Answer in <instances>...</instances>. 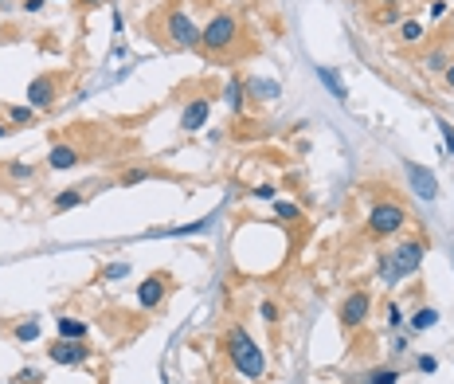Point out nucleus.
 Returning a JSON list of instances; mask_svg holds the SVG:
<instances>
[{
    "label": "nucleus",
    "mask_w": 454,
    "mask_h": 384,
    "mask_svg": "<svg viewBox=\"0 0 454 384\" xmlns=\"http://www.w3.org/2000/svg\"><path fill=\"white\" fill-rule=\"evenodd\" d=\"M224 349H227V361L235 364L247 381H263V376H267V353L258 349V341L243 329V325H227Z\"/></svg>",
    "instance_id": "obj_1"
},
{
    "label": "nucleus",
    "mask_w": 454,
    "mask_h": 384,
    "mask_svg": "<svg viewBox=\"0 0 454 384\" xmlns=\"http://www.w3.org/2000/svg\"><path fill=\"white\" fill-rule=\"evenodd\" d=\"M153 28H157V40L168 43V48H184V51L200 48V28H196V20H192L188 12H180V8L157 12Z\"/></svg>",
    "instance_id": "obj_2"
},
{
    "label": "nucleus",
    "mask_w": 454,
    "mask_h": 384,
    "mask_svg": "<svg viewBox=\"0 0 454 384\" xmlns=\"http://www.w3.org/2000/svg\"><path fill=\"white\" fill-rule=\"evenodd\" d=\"M239 40V20L231 12H212V20L200 28V48L204 51H227Z\"/></svg>",
    "instance_id": "obj_3"
},
{
    "label": "nucleus",
    "mask_w": 454,
    "mask_h": 384,
    "mask_svg": "<svg viewBox=\"0 0 454 384\" xmlns=\"http://www.w3.org/2000/svg\"><path fill=\"white\" fill-rule=\"evenodd\" d=\"M404 224H407V212H404V204H395V200H380V204H372V212H368V236H376V239L400 236Z\"/></svg>",
    "instance_id": "obj_4"
},
{
    "label": "nucleus",
    "mask_w": 454,
    "mask_h": 384,
    "mask_svg": "<svg viewBox=\"0 0 454 384\" xmlns=\"http://www.w3.org/2000/svg\"><path fill=\"white\" fill-rule=\"evenodd\" d=\"M388 255H392L395 275H400V278H407V275H415V271L423 266L427 243H423V239H404V243H395V251H388Z\"/></svg>",
    "instance_id": "obj_5"
},
{
    "label": "nucleus",
    "mask_w": 454,
    "mask_h": 384,
    "mask_svg": "<svg viewBox=\"0 0 454 384\" xmlns=\"http://www.w3.org/2000/svg\"><path fill=\"white\" fill-rule=\"evenodd\" d=\"M368 310H372L368 290H353V294L341 302V325H345V329H360V325L368 322Z\"/></svg>",
    "instance_id": "obj_6"
},
{
    "label": "nucleus",
    "mask_w": 454,
    "mask_h": 384,
    "mask_svg": "<svg viewBox=\"0 0 454 384\" xmlns=\"http://www.w3.org/2000/svg\"><path fill=\"white\" fill-rule=\"evenodd\" d=\"M404 173H407V180H411V188H415V197H419V200H434V197H439V177H434L427 165L404 161Z\"/></svg>",
    "instance_id": "obj_7"
},
{
    "label": "nucleus",
    "mask_w": 454,
    "mask_h": 384,
    "mask_svg": "<svg viewBox=\"0 0 454 384\" xmlns=\"http://www.w3.org/2000/svg\"><path fill=\"white\" fill-rule=\"evenodd\" d=\"M55 94H59V79H55V75H40V79L28 83V106L31 110L55 106Z\"/></svg>",
    "instance_id": "obj_8"
},
{
    "label": "nucleus",
    "mask_w": 454,
    "mask_h": 384,
    "mask_svg": "<svg viewBox=\"0 0 454 384\" xmlns=\"http://www.w3.org/2000/svg\"><path fill=\"white\" fill-rule=\"evenodd\" d=\"M47 357L55 364H87L90 361V349L87 341H71V337H59V341L47 349Z\"/></svg>",
    "instance_id": "obj_9"
},
{
    "label": "nucleus",
    "mask_w": 454,
    "mask_h": 384,
    "mask_svg": "<svg viewBox=\"0 0 454 384\" xmlns=\"http://www.w3.org/2000/svg\"><path fill=\"white\" fill-rule=\"evenodd\" d=\"M165 294H168V275H149L145 283L138 286V306L141 310H153V306H161L165 302Z\"/></svg>",
    "instance_id": "obj_10"
},
{
    "label": "nucleus",
    "mask_w": 454,
    "mask_h": 384,
    "mask_svg": "<svg viewBox=\"0 0 454 384\" xmlns=\"http://www.w3.org/2000/svg\"><path fill=\"white\" fill-rule=\"evenodd\" d=\"M82 161L79 145H71V141H59V145L47 149V169H55V173H67V169H75Z\"/></svg>",
    "instance_id": "obj_11"
},
{
    "label": "nucleus",
    "mask_w": 454,
    "mask_h": 384,
    "mask_svg": "<svg viewBox=\"0 0 454 384\" xmlns=\"http://www.w3.org/2000/svg\"><path fill=\"white\" fill-rule=\"evenodd\" d=\"M207 110H212L207 99H192L184 106V114H180V129H184V134H196V129L207 122Z\"/></svg>",
    "instance_id": "obj_12"
},
{
    "label": "nucleus",
    "mask_w": 454,
    "mask_h": 384,
    "mask_svg": "<svg viewBox=\"0 0 454 384\" xmlns=\"http://www.w3.org/2000/svg\"><path fill=\"white\" fill-rule=\"evenodd\" d=\"M243 90H247V99H255V102H274L278 94H282V87H278L274 79H247Z\"/></svg>",
    "instance_id": "obj_13"
},
{
    "label": "nucleus",
    "mask_w": 454,
    "mask_h": 384,
    "mask_svg": "<svg viewBox=\"0 0 454 384\" xmlns=\"http://www.w3.org/2000/svg\"><path fill=\"white\" fill-rule=\"evenodd\" d=\"M434 325H439V310H434V306H419V310L407 314V329H411V334H427Z\"/></svg>",
    "instance_id": "obj_14"
},
{
    "label": "nucleus",
    "mask_w": 454,
    "mask_h": 384,
    "mask_svg": "<svg viewBox=\"0 0 454 384\" xmlns=\"http://www.w3.org/2000/svg\"><path fill=\"white\" fill-rule=\"evenodd\" d=\"M451 59H454V55H451V48H446V40H443V43H434V48L423 55V67L431 71V75H443V71L451 67Z\"/></svg>",
    "instance_id": "obj_15"
},
{
    "label": "nucleus",
    "mask_w": 454,
    "mask_h": 384,
    "mask_svg": "<svg viewBox=\"0 0 454 384\" xmlns=\"http://www.w3.org/2000/svg\"><path fill=\"white\" fill-rule=\"evenodd\" d=\"M407 16H404V8L400 4H384V8H372V24L376 28H400Z\"/></svg>",
    "instance_id": "obj_16"
},
{
    "label": "nucleus",
    "mask_w": 454,
    "mask_h": 384,
    "mask_svg": "<svg viewBox=\"0 0 454 384\" xmlns=\"http://www.w3.org/2000/svg\"><path fill=\"white\" fill-rule=\"evenodd\" d=\"M317 83H321V87H325L337 102H349V90H345V83L337 79V71H333V67H317Z\"/></svg>",
    "instance_id": "obj_17"
},
{
    "label": "nucleus",
    "mask_w": 454,
    "mask_h": 384,
    "mask_svg": "<svg viewBox=\"0 0 454 384\" xmlns=\"http://www.w3.org/2000/svg\"><path fill=\"white\" fill-rule=\"evenodd\" d=\"M243 99H247V90H243V79H227V87H224V102L231 106V114H243Z\"/></svg>",
    "instance_id": "obj_18"
},
{
    "label": "nucleus",
    "mask_w": 454,
    "mask_h": 384,
    "mask_svg": "<svg viewBox=\"0 0 454 384\" xmlns=\"http://www.w3.org/2000/svg\"><path fill=\"white\" fill-rule=\"evenodd\" d=\"M356 384H400V369H395V364H380V369L365 373Z\"/></svg>",
    "instance_id": "obj_19"
},
{
    "label": "nucleus",
    "mask_w": 454,
    "mask_h": 384,
    "mask_svg": "<svg viewBox=\"0 0 454 384\" xmlns=\"http://www.w3.org/2000/svg\"><path fill=\"white\" fill-rule=\"evenodd\" d=\"M212 232V216L196 220V224H180V227H165V232H153V236H204Z\"/></svg>",
    "instance_id": "obj_20"
},
{
    "label": "nucleus",
    "mask_w": 454,
    "mask_h": 384,
    "mask_svg": "<svg viewBox=\"0 0 454 384\" xmlns=\"http://www.w3.org/2000/svg\"><path fill=\"white\" fill-rule=\"evenodd\" d=\"M55 329H59V337L87 341V322H79V318H59V322H55Z\"/></svg>",
    "instance_id": "obj_21"
},
{
    "label": "nucleus",
    "mask_w": 454,
    "mask_h": 384,
    "mask_svg": "<svg viewBox=\"0 0 454 384\" xmlns=\"http://www.w3.org/2000/svg\"><path fill=\"white\" fill-rule=\"evenodd\" d=\"M423 36H427V31H423V24H419V20H404L395 40L404 43V48H415V43H423Z\"/></svg>",
    "instance_id": "obj_22"
},
{
    "label": "nucleus",
    "mask_w": 454,
    "mask_h": 384,
    "mask_svg": "<svg viewBox=\"0 0 454 384\" xmlns=\"http://www.w3.org/2000/svg\"><path fill=\"white\" fill-rule=\"evenodd\" d=\"M153 177H161L157 169H145V165H133V169H126L118 177V185L122 188H133V185H141V180H153Z\"/></svg>",
    "instance_id": "obj_23"
},
{
    "label": "nucleus",
    "mask_w": 454,
    "mask_h": 384,
    "mask_svg": "<svg viewBox=\"0 0 454 384\" xmlns=\"http://www.w3.org/2000/svg\"><path fill=\"white\" fill-rule=\"evenodd\" d=\"M376 275H380V283H384L388 290H392V286L400 283V275H395V266H392V255H388V251H380V255H376Z\"/></svg>",
    "instance_id": "obj_24"
},
{
    "label": "nucleus",
    "mask_w": 454,
    "mask_h": 384,
    "mask_svg": "<svg viewBox=\"0 0 454 384\" xmlns=\"http://www.w3.org/2000/svg\"><path fill=\"white\" fill-rule=\"evenodd\" d=\"M43 334V325H40V318H28V322H20L16 329H12V337L20 345H28V341H36V337Z\"/></svg>",
    "instance_id": "obj_25"
},
{
    "label": "nucleus",
    "mask_w": 454,
    "mask_h": 384,
    "mask_svg": "<svg viewBox=\"0 0 454 384\" xmlns=\"http://www.w3.org/2000/svg\"><path fill=\"white\" fill-rule=\"evenodd\" d=\"M82 200H87V197H82L79 188H67V192H59V197L51 200V208H55V212H67V208H79Z\"/></svg>",
    "instance_id": "obj_26"
},
{
    "label": "nucleus",
    "mask_w": 454,
    "mask_h": 384,
    "mask_svg": "<svg viewBox=\"0 0 454 384\" xmlns=\"http://www.w3.org/2000/svg\"><path fill=\"white\" fill-rule=\"evenodd\" d=\"M384 322H388V329H404V325H407L400 302H388V306H384Z\"/></svg>",
    "instance_id": "obj_27"
},
{
    "label": "nucleus",
    "mask_w": 454,
    "mask_h": 384,
    "mask_svg": "<svg viewBox=\"0 0 454 384\" xmlns=\"http://www.w3.org/2000/svg\"><path fill=\"white\" fill-rule=\"evenodd\" d=\"M274 212H278V220H302V208H298V204H290V200H278V204H274Z\"/></svg>",
    "instance_id": "obj_28"
},
{
    "label": "nucleus",
    "mask_w": 454,
    "mask_h": 384,
    "mask_svg": "<svg viewBox=\"0 0 454 384\" xmlns=\"http://www.w3.org/2000/svg\"><path fill=\"white\" fill-rule=\"evenodd\" d=\"M8 122H12V126H28V122H31V106H8Z\"/></svg>",
    "instance_id": "obj_29"
},
{
    "label": "nucleus",
    "mask_w": 454,
    "mask_h": 384,
    "mask_svg": "<svg viewBox=\"0 0 454 384\" xmlns=\"http://www.w3.org/2000/svg\"><path fill=\"white\" fill-rule=\"evenodd\" d=\"M126 275H129L126 263H110L106 271H102V278H106V283H114V278H126Z\"/></svg>",
    "instance_id": "obj_30"
},
{
    "label": "nucleus",
    "mask_w": 454,
    "mask_h": 384,
    "mask_svg": "<svg viewBox=\"0 0 454 384\" xmlns=\"http://www.w3.org/2000/svg\"><path fill=\"white\" fill-rule=\"evenodd\" d=\"M439 134H443V145L454 153V126H451L446 118H439Z\"/></svg>",
    "instance_id": "obj_31"
},
{
    "label": "nucleus",
    "mask_w": 454,
    "mask_h": 384,
    "mask_svg": "<svg viewBox=\"0 0 454 384\" xmlns=\"http://www.w3.org/2000/svg\"><path fill=\"white\" fill-rule=\"evenodd\" d=\"M4 173H8V177H16V180H28L31 173H36V169H31V165H20V161H16V165H8Z\"/></svg>",
    "instance_id": "obj_32"
},
{
    "label": "nucleus",
    "mask_w": 454,
    "mask_h": 384,
    "mask_svg": "<svg viewBox=\"0 0 454 384\" xmlns=\"http://www.w3.org/2000/svg\"><path fill=\"white\" fill-rule=\"evenodd\" d=\"M258 314H263V322H267V325H278V306L274 302H263V306H258Z\"/></svg>",
    "instance_id": "obj_33"
},
{
    "label": "nucleus",
    "mask_w": 454,
    "mask_h": 384,
    "mask_svg": "<svg viewBox=\"0 0 454 384\" xmlns=\"http://www.w3.org/2000/svg\"><path fill=\"white\" fill-rule=\"evenodd\" d=\"M415 364H419V373H427V376H431L434 369H439V361H434L431 353H423V357H419V361H415Z\"/></svg>",
    "instance_id": "obj_34"
},
{
    "label": "nucleus",
    "mask_w": 454,
    "mask_h": 384,
    "mask_svg": "<svg viewBox=\"0 0 454 384\" xmlns=\"http://www.w3.org/2000/svg\"><path fill=\"white\" fill-rule=\"evenodd\" d=\"M274 192H278L274 185H255V192H251V197H255V200H274Z\"/></svg>",
    "instance_id": "obj_35"
},
{
    "label": "nucleus",
    "mask_w": 454,
    "mask_h": 384,
    "mask_svg": "<svg viewBox=\"0 0 454 384\" xmlns=\"http://www.w3.org/2000/svg\"><path fill=\"white\" fill-rule=\"evenodd\" d=\"M20 8L28 12V16H36V12H43V8H47V0H20Z\"/></svg>",
    "instance_id": "obj_36"
},
{
    "label": "nucleus",
    "mask_w": 454,
    "mask_h": 384,
    "mask_svg": "<svg viewBox=\"0 0 454 384\" xmlns=\"http://www.w3.org/2000/svg\"><path fill=\"white\" fill-rule=\"evenodd\" d=\"M16 381H20V384H43V373H36V369H24Z\"/></svg>",
    "instance_id": "obj_37"
},
{
    "label": "nucleus",
    "mask_w": 454,
    "mask_h": 384,
    "mask_svg": "<svg viewBox=\"0 0 454 384\" xmlns=\"http://www.w3.org/2000/svg\"><path fill=\"white\" fill-rule=\"evenodd\" d=\"M431 4V20H443L446 16V0H427Z\"/></svg>",
    "instance_id": "obj_38"
},
{
    "label": "nucleus",
    "mask_w": 454,
    "mask_h": 384,
    "mask_svg": "<svg viewBox=\"0 0 454 384\" xmlns=\"http://www.w3.org/2000/svg\"><path fill=\"white\" fill-rule=\"evenodd\" d=\"M392 353H407V337H392Z\"/></svg>",
    "instance_id": "obj_39"
},
{
    "label": "nucleus",
    "mask_w": 454,
    "mask_h": 384,
    "mask_svg": "<svg viewBox=\"0 0 454 384\" xmlns=\"http://www.w3.org/2000/svg\"><path fill=\"white\" fill-rule=\"evenodd\" d=\"M443 79H446V87H451V90H454V59H451V67H446V71H443Z\"/></svg>",
    "instance_id": "obj_40"
},
{
    "label": "nucleus",
    "mask_w": 454,
    "mask_h": 384,
    "mask_svg": "<svg viewBox=\"0 0 454 384\" xmlns=\"http://www.w3.org/2000/svg\"><path fill=\"white\" fill-rule=\"evenodd\" d=\"M98 4H102V0H79V8H87V12H90V8H98Z\"/></svg>",
    "instance_id": "obj_41"
},
{
    "label": "nucleus",
    "mask_w": 454,
    "mask_h": 384,
    "mask_svg": "<svg viewBox=\"0 0 454 384\" xmlns=\"http://www.w3.org/2000/svg\"><path fill=\"white\" fill-rule=\"evenodd\" d=\"M8 126H12V122H0V138H8V134H12Z\"/></svg>",
    "instance_id": "obj_42"
},
{
    "label": "nucleus",
    "mask_w": 454,
    "mask_h": 384,
    "mask_svg": "<svg viewBox=\"0 0 454 384\" xmlns=\"http://www.w3.org/2000/svg\"><path fill=\"white\" fill-rule=\"evenodd\" d=\"M372 4H400V0H372Z\"/></svg>",
    "instance_id": "obj_43"
},
{
    "label": "nucleus",
    "mask_w": 454,
    "mask_h": 384,
    "mask_svg": "<svg viewBox=\"0 0 454 384\" xmlns=\"http://www.w3.org/2000/svg\"><path fill=\"white\" fill-rule=\"evenodd\" d=\"M8 4H12V0H0V8H8Z\"/></svg>",
    "instance_id": "obj_44"
}]
</instances>
